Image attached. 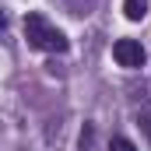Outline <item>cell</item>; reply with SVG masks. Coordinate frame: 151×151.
Here are the masks:
<instances>
[{"label":"cell","mask_w":151,"mask_h":151,"mask_svg":"<svg viewBox=\"0 0 151 151\" xmlns=\"http://www.w3.org/2000/svg\"><path fill=\"white\" fill-rule=\"evenodd\" d=\"M113 56H116L119 67H130V70H134V67L144 63V46H141L137 39H119L113 46Z\"/></svg>","instance_id":"obj_2"},{"label":"cell","mask_w":151,"mask_h":151,"mask_svg":"<svg viewBox=\"0 0 151 151\" xmlns=\"http://www.w3.org/2000/svg\"><path fill=\"white\" fill-rule=\"evenodd\" d=\"M123 14H127L130 21H141V18L148 14V0H123Z\"/></svg>","instance_id":"obj_3"},{"label":"cell","mask_w":151,"mask_h":151,"mask_svg":"<svg viewBox=\"0 0 151 151\" xmlns=\"http://www.w3.org/2000/svg\"><path fill=\"white\" fill-rule=\"evenodd\" d=\"M141 123H144V134H148V141H151V99L144 102V109H141Z\"/></svg>","instance_id":"obj_5"},{"label":"cell","mask_w":151,"mask_h":151,"mask_svg":"<svg viewBox=\"0 0 151 151\" xmlns=\"http://www.w3.org/2000/svg\"><path fill=\"white\" fill-rule=\"evenodd\" d=\"M109 151H137V148H134V141H127V137H113Z\"/></svg>","instance_id":"obj_4"},{"label":"cell","mask_w":151,"mask_h":151,"mask_svg":"<svg viewBox=\"0 0 151 151\" xmlns=\"http://www.w3.org/2000/svg\"><path fill=\"white\" fill-rule=\"evenodd\" d=\"M25 39H28V46H35L42 53H67V35L56 28V25H49L42 14H28L25 18Z\"/></svg>","instance_id":"obj_1"}]
</instances>
